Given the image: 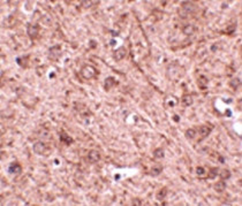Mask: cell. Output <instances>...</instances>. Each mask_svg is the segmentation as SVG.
Segmentation results:
<instances>
[{
	"label": "cell",
	"instance_id": "1",
	"mask_svg": "<svg viewBox=\"0 0 242 206\" xmlns=\"http://www.w3.org/2000/svg\"><path fill=\"white\" fill-rule=\"evenodd\" d=\"M80 74H81L82 78H84V80H91V78L96 77V75L98 74V71H97L96 68H95L93 66L87 65V66H83L82 67Z\"/></svg>",
	"mask_w": 242,
	"mask_h": 206
},
{
	"label": "cell",
	"instance_id": "2",
	"mask_svg": "<svg viewBox=\"0 0 242 206\" xmlns=\"http://www.w3.org/2000/svg\"><path fill=\"white\" fill-rule=\"evenodd\" d=\"M61 46L60 45H54V46H52V47L48 48V58H50V60H52V61H57V60H59V58L61 56Z\"/></svg>",
	"mask_w": 242,
	"mask_h": 206
},
{
	"label": "cell",
	"instance_id": "3",
	"mask_svg": "<svg viewBox=\"0 0 242 206\" xmlns=\"http://www.w3.org/2000/svg\"><path fill=\"white\" fill-rule=\"evenodd\" d=\"M196 131L200 134V139L202 141L203 138H205V137H207L210 134H211V131H212V126L211 124H209V123H207V124H204V126H201V127H198L197 129H196ZM200 141V142H201Z\"/></svg>",
	"mask_w": 242,
	"mask_h": 206
},
{
	"label": "cell",
	"instance_id": "4",
	"mask_svg": "<svg viewBox=\"0 0 242 206\" xmlns=\"http://www.w3.org/2000/svg\"><path fill=\"white\" fill-rule=\"evenodd\" d=\"M47 150H48V146L45 144L44 142H41V141L36 142V143H34V145H32V151H34V153H36V154H44Z\"/></svg>",
	"mask_w": 242,
	"mask_h": 206
},
{
	"label": "cell",
	"instance_id": "5",
	"mask_svg": "<svg viewBox=\"0 0 242 206\" xmlns=\"http://www.w3.org/2000/svg\"><path fill=\"white\" fill-rule=\"evenodd\" d=\"M39 26L38 24H29L27 27V34L31 39H36L39 34Z\"/></svg>",
	"mask_w": 242,
	"mask_h": 206
},
{
	"label": "cell",
	"instance_id": "6",
	"mask_svg": "<svg viewBox=\"0 0 242 206\" xmlns=\"http://www.w3.org/2000/svg\"><path fill=\"white\" fill-rule=\"evenodd\" d=\"M87 159L90 164H96L100 160V153L97 150H90L87 154Z\"/></svg>",
	"mask_w": 242,
	"mask_h": 206
},
{
	"label": "cell",
	"instance_id": "7",
	"mask_svg": "<svg viewBox=\"0 0 242 206\" xmlns=\"http://www.w3.org/2000/svg\"><path fill=\"white\" fill-rule=\"evenodd\" d=\"M195 4H194L193 1H185V2H182V5H181V12L179 13H182V12H185V15L187 16V13H193L194 11H195Z\"/></svg>",
	"mask_w": 242,
	"mask_h": 206
},
{
	"label": "cell",
	"instance_id": "8",
	"mask_svg": "<svg viewBox=\"0 0 242 206\" xmlns=\"http://www.w3.org/2000/svg\"><path fill=\"white\" fill-rule=\"evenodd\" d=\"M126 55H127V50L126 47H119L117 48L114 52H113V59L115 60V61H120V60H122L126 58Z\"/></svg>",
	"mask_w": 242,
	"mask_h": 206
},
{
	"label": "cell",
	"instance_id": "9",
	"mask_svg": "<svg viewBox=\"0 0 242 206\" xmlns=\"http://www.w3.org/2000/svg\"><path fill=\"white\" fill-rule=\"evenodd\" d=\"M8 172L11 174H20L22 172V166L17 161H13L11 165L8 166Z\"/></svg>",
	"mask_w": 242,
	"mask_h": 206
},
{
	"label": "cell",
	"instance_id": "10",
	"mask_svg": "<svg viewBox=\"0 0 242 206\" xmlns=\"http://www.w3.org/2000/svg\"><path fill=\"white\" fill-rule=\"evenodd\" d=\"M60 141H61L63 144L67 145V146H69V145H72L74 143L73 137H70L66 131H61V132H60Z\"/></svg>",
	"mask_w": 242,
	"mask_h": 206
},
{
	"label": "cell",
	"instance_id": "11",
	"mask_svg": "<svg viewBox=\"0 0 242 206\" xmlns=\"http://www.w3.org/2000/svg\"><path fill=\"white\" fill-rule=\"evenodd\" d=\"M207 83H209V80H207V76L204 75H200L197 77V85L201 90H205L207 88Z\"/></svg>",
	"mask_w": 242,
	"mask_h": 206
},
{
	"label": "cell",
	"instance_id": "12",
	"mask_svg": "<svg viewBox=\"0 0 242 206\" xmlns=\"http://www.w3.org/2000/svg\"><path fill=\"white\" fill-rule=\"evenodd\" d=\"M115 80H114V77H112V76H109V77H106L105 78V81H104V89L105 91H110L112 89V86L115 84Z\"/></svg>",
	"mask_w": 242,
	"mask_h": 206
},
{
	"label": "cell",
	"instance_id": "13",
	"mask_svg": "<svg viewBox=\"0 0 242 206\" xmlns=\"http://www.w3.org/2000/svg\"><path fill=\"white\" fill-rule=\"evenodd\" d=\"M181 103L183 106H191L194 103V99L191 95H183L182 99H181Z\"/></svg>",
	"mask_w": 242,
	"mask_h": 206
},
{
	"label": "cell",
	"instance_id": "14",
	"mask_svg": "<svg viewBox=\"0 0 242 206\" xmlns=\"http://www.w3.org/2000/svg\"><path fill=\"white\" fill-rule=\"evenodd\" d=\"M213 188L217 192H222V191L226 189V182H225L224 180H220L219 182H217V183L214 184Z\"/></svg>",
	"mask_w": 242,
	"mask_h": 206
},
{
	"label": "cell",
	"instance_id": "15",
	"mask_svg": "<svg viewBox=\"0 0 242 206\" xmlns=\"http://www.w3.org/2000/svg\"><path fill=\"white\" fill-rule=\"evenodd\" d=\"M161 172H163V166H161V165H156V166H153L151 169H150L149 174H150L151 176H158V175Z\"/></svg>",
	"mask_w": 242,
	"mask_h": 206
},
{
	"label": "cell",
	"instance_id": "16",
	"mask_svg": "<svg viewBox=\"0 0 242 206\" xmlns=\"http://www.w3.org/2000/svg\"><path fill=\"white\" fill-rule=\"evenodd\" d=\"M196 135H197V131L196 129H194V128H189V129H187L186 132H185V136H186L187 139H195L196 137Z\"/></svg>",
	"mask_w": 242,
	"mask_h": 206
},
{
	"label": "cell",
	"instance_id": "17",
	"mask_svg": "<svg viewBox=\"0 0 242 206\" xmlns=\"http://www.w3.org/2000/svg\"><path fill=\"white\" fill-rule=\"evenodd\" d=\"M16 62L20 65L21 67H23V68H27L28 66V62H29V56L26 55V56H21V58H17L16 59Z\"/></svg>",
	"mask_w": 242,
	"mask_h": 206
},
{
	"label": "cell",
	"instance_id": "18",
	"mask_svg": "<svg viewBox=\"0 0 242 206\" xmlns=\"http://www.w3.org/2000/svg\"><path fill=\"white\" fill-rule=\"evenodd\" d=\"M229 85H231V88L233 90H236L241 85V80H240L239 77H234V78H232V81L229 82Z\"/></svg>",
	"mask_w": 242,
	"mask_h": 206
},
{
	"label": "cell",
	"instance_id": "19",
	"mask_svg": "<svg viewBox=\"0 0 242 206\" xmlns=\"http://www.w3.org/2000/svg\"><path fill=\"white\" fill-rule=\"evenodd\" d=\"M166 196H167V188H165V186H164V188H161L158 192H157V199H158V200H164Z\"/></svg>",
	"mask_w": 242,
	"mask_h": 206
},
{
	"label": "cell",
	"instance_id": "20",
	"mask_svg": "<svg viewBox=\"0 0 242 206\" xmlns=\"http://www.w3.org/2000/svg\"><path fill=\"white\" fill-rule=\"evenodd\" d=\"M153 157L156 159H163L165 157V151L163 150V149H156L155 151H153Z\"/></svg>",
	"mask_w": 242,
	"mask_h": 206
},
{
	"label": "cell",
	"instance_id": "21",
	"mask_svg": "<svg viewBox=\"0 0 242 206\" xmlns=\"http://www.w3.org/2000/svg\"><path fill=\"white\" fill-rule=\"evenodd\" d=\"M166 105L168 106V107H173V106H175L176 104H178V99L176 98H174L173 96H168L166 98Z\"/></svg>",
	"mask_w": 242,
	"mask_h": 206
},
{
	"label": "cell",
	"instance_id": "22",
	"mask_svg": "<svg viewBox=\"0 0 242 206\" xmlns=\"http://www.w3.org/2000/svg\"><path fill=\"white\" fill-rule=\"evenodd\" d=\"M194 32H195V27H194L193 24H188V26H186V27L183 28V34L187 35V36H190Z\"/></svg>",
	"mask_w": 242,
	"mask_h": 206
},
{
	"label": "cell",
	"instance_id": "23",
	"mask_svg": "<svg viewBox=\"0 0 242 206\" xmlns=\"http://www.w3.org/2000/svg\"><path fill=\"white\" fill-rule=\"evenodd\" d=\"M219 174V169L217 167H213V168H210L209 171V174H207V179H214L217 175Z\"/></svg>",
	"mask_w": 242,
	"mask_h": 206
},
{
	"label": "cell",
	"instance_id": "24",
	"mask_svg": "<svg viewBox=\"0 0 242 206\" xmlns=\"http://www.w3.org/2000/svg\"><path fill=\"white\" fill-rule=\"evenodd\" d=\"M231 172L228 171V169H222L220 172V177L221 180H224V181H226V180H228L229 177H231Z\"/></svg>",
	"mask_w": 242,
	"mask_h": 206
},
{
	"label": "cell",
	"instance_id": "25",
	"mask_svg": "<svg viewBox=\"0 0 242 206\" xmlns=\"http://www.w3.org/2000/svg\"><path fill=\"white\" fill-rule=\"evenodd\" d=\"M95 2H98V1H91V0H84V1H81V6L83 8H89V7L93 6Z\"/></svg>",
	"mask_w": 242,
	"mask_h": 206
},
{
	"label": "cell",
	"instance_id": "26",
	"mask_svg": "<svg viewBox=\"0 0 242 206\" xmlns=\"http://www.w3.org/2000/svg\"><path fill=\"white\" fill-rule=\"evenodd\" d=\"M195 173H196V175H197V176L202 177V176H204V174H205V168H204V167H201V166H198V167L196 168Z\"/></svg>",
	"mask_w": 242,
	"mask_h": 206
},
{
	"label": "cell",
	"instance_id": "27",
	"mask_svg": "<svg viewBox=\"0 0 242 206\" xmlns=\"http://www.w3.org/2000/svg\"><path fill=\"white\" fill-rule=\"evenodd\" d=\"M235 29H236V23H234L233 26H229V27L226 29V31H225V34L227 35H232L233 32L235 31Z\"/></svg>",
	"mask_w": 242,
	"mask_h": 206
},
{
	"label": "cell",
	"instance_id": "28",
	"mask_svg": "<svg viewBox=\"0 0 242 206\" xmlns=\"http://www.w3.org/2000/svg\"><path fill=\"white\" fill-rule=\"evenodd\" d=\"M131 204H133V205H136V204L141 205V204H142V200H141V199H134L133 201H131Z\"/></svg>",
	"mask_w": 242,
	"mask_h": 206
},
{
	"label": "cell",
	"instance_id": "29",
	"mask_svg": "<svg viewBox=\"0 0 242 206\" xmlns=\"http://www.w3.org/2000/svg\"><path fill=\"white\" fill-rule=\"evenodd\" d=\"M89 45H90V47H96V46H97V43H96V41H89Z\"/></svg>",
	"mask_w": 242,
	"mask_h": 206
},
{
	"label": "cell",
	"instance_id": "30",
	"mask_svg": "<svg viewBox=\"0 0 242 206\" xmlns=\"http://www.w3.org/2000/svg\"><path fill=\"white\" fill-rule=\"evenodd\" d=\"M173 120H174L175 122H179V121H180V117H179V115H174V117H173Z\"/></svg>",
	"mask_w": 242,
	"mask_h": 206
},
{
	"label": "cell",
	"instance_id": "31",
	"mask_svg": "<svg viewBox=\"0 0 242 206\" xmlns=\"http://www.w3.org/2000/svg\"><path fill=\"white\" fill-rule=\"evenodd\" d=\"M219 162L224 164V162H225V158H224V157H221V156H219Z\"/></svg>",
	"mask_w": 242,
	"mask_h": 206
},
{
	"label": "cell",
	"instance_id": "32",
	"mask_svg": "<svg viewBox=\"0 0 242 206\" xmlns=\"http://www.w3.org/2000/svg\"><path fill=\"white\" fill-rule=\"evenodd\" d=\"M226 115H227V117H231V115H232V113H231L229 110H226Z\"/></svg>",
	"mask_w": 242,
	"mask_h": 206
}]
</instances>
